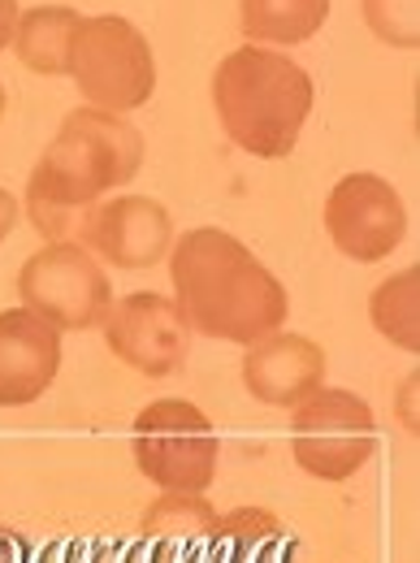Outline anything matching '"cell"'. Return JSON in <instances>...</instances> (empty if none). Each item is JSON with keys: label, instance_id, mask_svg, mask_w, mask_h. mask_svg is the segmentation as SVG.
<instances>
[{"label": "cell", "instance_id": "1", "mask_svg": "<svg viewBox=\"0 0 420 563\" xmlns=\"http://www.w3.org/2000/svg\"><path fill=\"white\" fill-rule=\"evenodd\" d=\"M174 303L191 334L212 343L252 347L256 339L281 330L290 299L278 274L230 230L196 225L169 247Z\"/></svg>", "mask_w": 420, "mask_h": 563}, {"label": "cell", "instance_id": "2", "mask_svg": "<svg viewBox=\"0 0 420 563\" xmlns=\"http://www.w3.org/2000/svg\"><path fill=\"white\" fill-rule=\"evenodd\" d=\"M143 156L147 140L131 118L91 104L66 113L26 183L31 225L48 243H74L82 212L109 200L118 187L135 183Z\"/></svg>", "mask_w": 420, "mask_h": 563}, {"label": "cell", "instance_id": "3", "mask_svg": "<svg viewBox=\"0 0 420 563\" xmlns=\"http://www.w3.org/2000/svg\"><path fill=\"white\" fill-rule=\"evenodd\" d=\"M317 104V82L295 57L261 44H239L212 70V109L225 140L256 161L295 152Z\"/></svg>", "mask_w": 420, "mask_h": 563}, {"label": "cell", "instance_id": "4", "mask_svg": "<svg viewBox=\"0 0 420 563\" xmlns=\"http://www.w3.org/2000/svg\"><path fill=\"white\" fill-rule=\"evenodd\" d=\"M78 96L104 113H135L156 91V57L140 26L122 13H82L70 44Z\"/></svg>", "mask_w": 420, "mask_h": 563}, {"label": "cell", "instance_id": "5", "mask_svg": "<svg viewBox=\"0 0 420 563\" xmlns=\"http://www.w3.org/2000/svg\"><path fill=\"white\" fill-rule=\"evenodd\" d=\"M131 451L140 473L165 494H205L217 482L221 438L191 399H156L135 417Z\"/></svg>", "mask_w": 420, "mask_h": 563}, {"label": "cell", "instance_id": "6", "mask_svg": "<svg viewBox=\"0 0 420 563\" xmlns=\"http://www.w3.org/2000/svg\"><path fill=\"white\" fill-rule=\"evenodd\" d=\"M18 308L57 334L96 330L113 308V282L82 243H44L18 269Z\"/></svg>", "mask_w": 420, "mask_h": 563}, {"label": "cell", "instance_id": "7", "mask_svg": "<svg viewBox=\"0 0 420 563\" xmlns=\"http://www.w3.org/2000/svg\"><path fill=\"white\" fill-rule=\"evenodd\" d=\"M377 451L373 408L343 386H321L290 408V455L317 482H351Z\"/></svg>", "mask_w": 420, "mask_h": 563}, {"label": "cell", "instance_id": "8", "mask_svg": "<svg viewBox=\"0 0 420 563\" xmlns=\"http://www.w3.org/2000/svg\"><path fill=\"white\" fill-rule=\"evenodd\" d=\"M325 234H330V243L347 261H355V265H377L408 234L404 196L382 174H368V169L343 174L330 187V196H325Z\"/></svg>", "mask_w": 420, "mask_h": 563}, {"label": "cell", "instance_id": "9", "mask_svg": "<svg viewBox=\"0 0 420 563\" xmlns=\"http://www.w3.org/2000/svg\"><path fill=\"white\" fill-rule=\"evenodd\" d=\"M100 265L152 269L174 247V217L152 196H109L82 212L78 239Z\"/></svg>", "mask_w": 420, "mask_h": 563}, {"label": "cell", "instance_id": "10", "mask_svg": "<svg viewBox=\"0 0 420 563\" xmlns=\"http://www.w3.org/2000/svg\"><path fill=\"white\" fill-rule=\"evenodd\" d=\"M104 343L126 368H135L143 377H169L187 364L191 330L169 295L135 290L126 299H113L104 317Z\"/></svg>", "mask_w": 420, "mask_h": 563}, {"label": "cell", "instance_id": "11", "mask_svg": "<svg viewBox=\"0 0 420 563\" xmlns=\"http://www.w3.org/2000/svg\"><path fill=\"white\" fill-rule=\"evenodd\" d=\"M243 386L265 408H299L325 386V347L308 334L274 330L243 352Z\"/></svg>", "mask_w": 420, "mask_h": 563}, {"label": "cell", "instance_id": "12", "mask_svg": "<svg viewBox=\"0 0 420 563\" xmlns=\"http://www.w3.org/2000/svg\"><path fill=\"white\" fill-rule=\"evenodd\" d=\"M62 373V334L26 308L0 312V408L35 404Z\"/></svg>", "mask_w": 420, "mask_h": 563}, {"label": "cell", "instance_id": "13", "mask_svg": "<svg viewBox=\"0 0 420 563\" xmlns=\"http://www.w3.org/2000/svg\"><path fill=\"white\" fill-rule=\"evenodd\" d=\"M217 511L205 494H161L140 525L143 563H209Z\"/></svg>", "mask_w": 420, "mask_h": 563}, {"label": "cell", "instance_id": "14", "mask_svg": "<svg viewBox=\"0 0 420 563\" xmlns=\"http://www.w3.org/2000/svg\"><path fill=\"white\" fill-rule=\"evenodd\" d=\"M209 563H299V542L265 507H239L217 520Z\"/></svg>", "mask_w": 420, "mask_h": 563}, {"label": "cell", "instance_id": "15", "mask_svg": "<svg viewBox=\"0 0 420 563\" xmlns=\"http://www.w3.org/2000/svg\"><path fill=\"white\" fill-rule=\"evenodd\" d=\"M78 9L70 4H35V9H22L18 13V26H13V57L18 66H26L31 74H44V78H57V74L70 70V44L74 31H78Z\"/></svg>", "mask_w": 420, "mask_h": 563}, {"label": "cell", "instance_id": "16", "mask_svg": "<svg viewBox=\"0 0 420 563\" xmlns=\"http://www.w3.org/2000/svg\"><path fill=\"white\" fill-rule=\"evenodd\" d=\"M330 18V0H239V26L247 44L290 48L308 44Z\"/></svg>", "mask_w": 420, "mask_h": 563}, {"label": "cell", "instance_id": "17", "mask_svg": "<svg viewBox=\"0 0 420 563\" xmlns=\"http://www.w3.org/2000/svg\"><path fill=\"white\" fill-rule=\"evenodd\" d=\"M368 321H373V330H377L386 343H395L399 352H408V355L420 352V269L417 265L390 274V278L368 295Z\"/></svg>", "mask_w": 420, "mask_h": 563}, {"label": "cell", "instance_id": "18", "mask_svg": "<svg viewBox=\"0 0 420 563\" xmlns=\"http://www.w3.org/2000/svg\"><path fill=\"white\" fill-rule=\"evenodd\" d=\"M364 26L390 48L420 44V0H360Z\"/></svg>", "mask_w": 420, "mask_h": 563}, {"label": "cell", "instance_id": "19", "mask_svg": "<svg viewBox=\"0 0 420 563\" xmlns=\"http://www.w3.org/2000/svg\"><path fill=\"white\" fill-rule=\"evenodd\" d=\"M0 563H31V542L9 525H0Z\"/></svg>", "mask_w": 420, "mask_h": 563}, {"label": "cell", "instance_id": "20", "mask_svg": "<svg viewBox=\"0 0 420 563\" xmlns=\"http://www.w3.org/2000/svg\"><path fill=\"white\" fill-rule=\"evenodd\" d=\"M399 424L417 438V373L404 377V386H399Z\"/></svg>", "mask_w": 420, "mask_h": 563}, {"label": "cell", "instance_id": "21", "mask_svg": "<svg viewBox=\"0 0 420 563\" xmlns=\"http://www.w3.org/2000/svg\"><path fill=\"white\" fill-rule=\"evenodd\" d=\"M18 217H22V209H18V200H13V191H4L0 187V243L13 234V225H18Z\"/></svg>", "mask_w": 420, "mask_h": 563}, {"label": "cell", "instance_id": "22", "mask_svg": "<svg viewBox=\"0 0 420 563\" xmlns=\"http://www.w3.org/2000/svg\"><path fill=\"white\" fill-rule=\"evenodd\" d=\"M18 0H0V53L9 48V40H13V26H18Z\"/></svg>", "mask_w": 420, "mask_h": 563}, {"label": "cell", "instance_id": "23", "mask_svg": "<svg viewBox=\"0 0 420 563\" xmlns=\"http://www.w3.org/2000/svg\"><path fill=\"white\" fill-rule=\"evenodd\" d=\"M4 104H9V96H4V82H0V118H4Z\"/></svg>", "mask_w": 420, "mask_h": 563}]
</instances>
